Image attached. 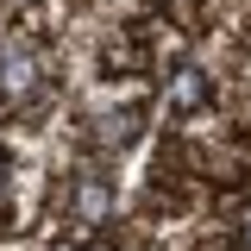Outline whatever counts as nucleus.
Wrapping results in <instances>:
<instances>
[{
	"label": "nucleus",
	"mask_w": 251,
	"mask_h": 251,
	"mask_svg": "<svg viewBox=\"0 0 251 251\" xmlns=\"http://www.w3.org/2000/svg\"><path fill=\"white\" fill-rule=\"evenodd\" d=\"M0 195H6V157H0Z\"/></svg>",
	"instance_id": "f257e3e1"
}]
</instances>
